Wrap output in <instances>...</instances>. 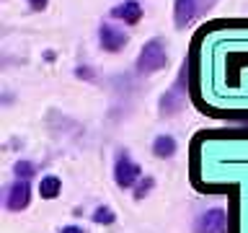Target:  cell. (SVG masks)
<instances>
[{"label":"cell","mask_w":248,"mask_h":233,"mask_svg":"<svg viewBox=\"0 0 248 233\" xmlns=\"http://www.w3.org/2000/svg\"><path fill=\"white\" fill-rule=\"evenodd\" d=\"M186 88L197 112L248 122V18H215L194 31Z\"/></svg>","instance_id":"6da1fadb"},{"label":"cell","mask_w":248,"mask_h":233,"mask_svg":"<svg viewBox=\"0 0 248 233\" xmlns=\"http://www.w3.org/2000/svg\"><path fill=\"white\" fill-rule=\"evenodd\" d=\"M189 179L202 194L228 197V233H248V127L199 130L189 143Z\"/></svg>","instance_id":"7a4b0ae2"},{"label":"cell","mask_w":248,"mask_h":233,"mask_svg":"<svg viewBox=\"0 0 248 233\" xmlns=\"http://www.w3.org/2000/svg\"><path fill=\"white\" fill-rule=\"evenodd\" d=\"M166 62H168V54H166V47H163L160 39H150L145 47H142V52H140V57H137V73H158L160 67H166Z\"/></svg>","instance_id":"3957f363"},{"label":"cell","mask_w":248,"mask_h":233,"mask_svg":"<svg viewBox=\"0 0 248 233\" xmlns=\"http://www.w3.org/2000/svg\"><path fill=\"white\" fill-rule=\"evenodd\" d=\"M140 176H142V168H140V163L132 158L127 150L116 155V161H114V182H116V186L129 189V186H135L140 182Z\"/></svg>","instance_id":"277c9868"},{"label":"cell","mask_w":248,"mask_h":233,"mask_svg":"<svg viewBox=\"0 0 248 233\" xmlns=\"http://www.w3.org/2000/svg\"><path fill=\"white\" fill-rule=\"evenodd\" d=\"M228 231H230V215L222 207L207 210L194 220V233H228Z\"/></svg>","instance_id":"5b68a950"},{"label":"cell","mask_w":248,"mask_h":233,"mask_svg":"<svg viewBox=\"0 0 248 233\" xmlns=\"http://www.w3.org/2000/svg\"><path fill=\"white\" fill-rule=\"evenodd\" d=\"M31 202V184L29 179H16V182L8 186V197H5V207L13 210V213H21L26 210Z\"/></svg>","instance_id":"8992f818"},{"label":"cell","mask_w":248,"mask_h":233,"mask_svg":"<svg viewBox=\"0 0 248 233\" xmlns=\"http://www.w3.org/2000/svg\"><path fill=\"white\" fill-rule=\"evenodd\" d=\"M98 39H101V47H104L106 52H119L122 47L129 42V36L124 34L122 29L111 26V23H104V26L98 29Z\"/></svg>","instance_id":"52a82bcc"},{"label":"cell","mask_w":248,"mask_h":233,"mask_svg":"<svg viewBox=\"0 0 248 233\" xmlns=\"http://www.w3.org/2000/svg\"><path fill=\"white\" fill-rule=\"evenodd\" d=\"M114 18H122L124 23H129V26H135V23H140V18H142V5L137 3V0H124V3H119L111 11Z\"/></svg>","instance_id":"ba28073f"},{"label":"cell","mask_w":248,"mask_h":233,"mask_svg":"<svg viewBox=\"0 0 248 233\" xmlns=\"http://www.w3.org/2000/svg\"><path fill=\"white\" fill-rule=\"evenodd\" d=\"M199 8H202L199 0H176V23L178 26H186L197 16Z\"/></svg>","instance_id":"9c48e42d"},{"label":"cell","mask_w":248,"mask_h":233,"mask_svg":"<svg viewBox=\"0 0 248 233\" xmlns=\"http://www.w3.org/2000/svg\"><path fill=\"white\" fill-rule=\"evenodd\" d=\"M153 153L158 155V158H170V155L176 153V140L170 135H158L153 143Z\"/></svg>","instance_id":"30bf717a"},{"label":"cell","mask_w":248,"mask_h":233,"mask_svg":"<svg viewBox=\"0 0 248 233\" xmlns=\"http://www.w3.org/2000/svg\"><path fill=\"white\" fill-rule=\"evenodd\" d=\"M60 192H62V182L57 176H42V182H39V194H42V200H54Z\"/></svg>","instance_id":"8fae6325"},{"label":"cell","mask_w":248,"mask_h":233,"mask_svg":"<svg viewBox=\"0 0 248 233\" xmlns=\"http://www.w3.org/2000/svg\"><path fill=\"white\" fill-rule=\"evenodd\" d=\"M114 220H116V215L111 207H96V213H93V223H98V225H111Z\"/></svg>","instance_id":"7c38bea8"},{"label":"cell","mask_w":248,"mask_h":233,"mask_svg":"<svg viewBox=\"0 0 248 233\" xmlns=\"http://www.w3.org/2000/svg\"><path fill=\"white\" fill-rule=\"evenodd\" d=\"M34 174H36V166L31 161H18L16 163V176L18 179H31Z\"/></svg>","instance_id":"4fadbf2b"},{"label":"cell","mask_w":248,"mask_h":233,"mask_svg":"<svg viewBox=\"0 0 248 233\" xmlns=\"http://www.w3.org/2000/svg\"><path fill=\"white\" fill-rule=\"evenodd\" d=\"M147 189H153V179H145V182H140V184H137L135 197H137V200H142L145 194H147Z\"/></svg>","instance_id":"5bb4252c"},{"label":"cell","mask_w":248,"mask_h":233,"mask_svg":"<svg viewBox=\"0 0 248 233\" xmlns=\"http://www.w3.org/2000/svg\"><path fill=\"white\" fill-rule=\"evenodd\" d=\"M60 233H88V231L80 228V225H65V228H62Z\"/></svg>","instance_id":"9a60e30c"},{"label":"cell","mask_w":248,"mask_h":233,"mask_svg":"<svg viewBox=\"0 0 248 233\" xmlns=\"http://www.w3.org/2000/svg\"><path fill=\"white\" fill-rule=\"evenodd\" d=\"M29 3H31V8L42 11V8H46V3H49V0H29Z\"/></svg>","instance_id":"2e32d148"}]
</instances>
